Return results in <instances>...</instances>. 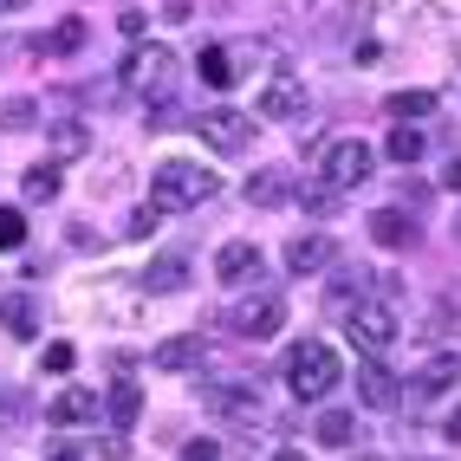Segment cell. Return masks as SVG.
<instances>
[{"label": "cell", "instance_id": "6da1fadb", "mask_svg": "<svg viewBox=\"0 0 461 461\" xmlns=\"http://www.w3.org/2000/svg\"><path fill=\"white\" fill-rule=\"evenodd\" d=\"M384 293H364L351 312H345V331H351V345L357 351H390L396 338H403V319H396V280H377Z\"/></svg>", "mask_w": 461, "mask_h": 461}, {"label": "cell", "instance_id": "7a4b0ae2", "mask_svg": "<svg viewBox=\"0 0 461 461\" xmlns=\"http://www.w3.org/2000/svg\"><path fill=\"white\" fill-rule=\"evenodd\" d=\"M214 195V169L208 163H189V157H169L157 163V182H149V208H202Z\"/></svg>", "mask_w": 461, "mask_h": 461}, {"label": "cell", "instance_id": "3957f363", "mask_svg": "<svg viewBox=\"0 0 461 461\" xmlns=\"http://www.w3.org/2000/svg\"><path fill=\"white\" fill-rule=\"evenodd\" d=\"M286 390L299 396V403H319V396H331V390H338V351L319 345V338L293 345V357H286Z\"/></svg>", "mask_w": 461, "mask_h": 461}, {"label": "cell", "instance_id": "277c9868", "mask_svg": "<svg viewBox=\"0 0 461 461\" xmlns=\"http://www.w3.org/2000/svg\"><path fill=\"white\" fill-rule=\"evenodd\" d=\"M280 325H286V299L280 293H248V299L228 305V331L234 338H273Z\"/></svg>", "mask_w": 461, "mask_h": 461}, {"label": "cell", "instance_id": "5b68a950", "mask_svg": "<svg viewBox=\"0 0 461 461\" xmlns=\"http://www.w3.org/2000/svg\"><path fill=\"white\" fill-rule=\"evenodd\" d=\"M124 85H131V91H149V98H169V85H176V52L137 40V52L124 59Z\"/></svg>", "mask_w": 461, "mask_h": 461}, {"label": "cell", "instance_id": "8992f818", "mask_svg": "<svg viewBox=\"0 0 461 461\" xmlns=\"http://www.w3.org/2000/svg\"><path fill=\"white\" fill-rule=\"evenodd\" d=\"M371 169H377V157L357 137H345V143L325 149V182H331V189H357V182H371Z\"/></svg>", "mask_w": 461, "mask_h": 461}, {"label": "cell", "instance_id": "52a82bcc", "mask_svg": "<svg viewBox=\"0 0 461 461\" xmlns=\"http://www.w3.org/2000/svg\"><path fill=\"white\" fill-rule=\"evenodd\" d=\"M195 137H202L208 149H221V157H240V149L254 143V124H248V117H240V111H202Z\"/></svg>", "mask_w": 461, "mask_h": 461}, {"label": "cell", "instance_id": "ba28073f", "mask_svg": "<svg viewBox=\"0 0 461 461\" xmlns=\"http://www.w3.org/2000/svg\"><path fill=\"white\" fill-rule=\"evenodd\" d=\"M305 104H312V91H305V78H267V85H260V117H273V124H286V117H299Z\"/></svg>", "mask_w": 461, "mask_h": 461}, {"label": "cell", "instance_id": "9c48e42d", "mask_svg": "<svg viewBox=\"0 0 461 461\" xmlns=\"http://www.w3.org/2000/svg\"><path fill=\"white\" fill-rule=\"evenodd\" d=\"M0 331L7 338H40V293H26V286L0 293Z\"/></svg>", "mask_w": 461, "mask_h": 461}, {"label": "cell", "instance_id": "30bf717a", "mask_svg": "<svg viewBox=\"0 0 461 461\" xmlns=\"http://www.w3.org/2000/svg\"><path fill=\"white\" fill-rule=\"evenodd\" d=\"M208 410L228 416V422H260V416H267L254 384H214V390H208Z\"/></svg>", "mask_w": 461, "mask_h": 461}, {"label": "cell", "instance_id": "8fae6325", "mask_svg": "<svg viewBox=\"0 0 461 461\" xmlns=\"http://www.w3.org/2000/svg\"><path fill=\"white\" fill-rule=\"evenodd\" d=\"M461 384V357L455 351H442V357H429L422 371L410 377V390H416V403H436V396H448Z\"/></svg>", "mask_w": 461, "mask_h": 461}, {"label": "cell", "instance_id": "7c38bea8", "mask_svg": "<svg viewBox=\"0 0 461 461\" xmlns=\"http://www.w3.org/2000/svg\"><path fill=\"white\" fill-rule=\"evenodd\" d=\"M357 396H364V410H396V403H403V384H396L377 357H364V371H357Z\"/></svg>", "mask_w": 461, "mask_h": 461}, {"label": "cell", "instance_id": "4fadbf2b", "mask_svg": "<svg viewBox=\"0 0 461 461\" xmlns=\"http://www.w3.org/2000/svg\"><path fill=\"white\" fill-rule=\"evenodd\" d=\"M254 273H260V248H254V240H228V248L214 254V280H221V286H240V280H254Z\"/></svg>", "mask_w": 461, "mask_h": 461}, {"label": "cell", "instance_id": "5bb4252c", "mask_svg": "<svg viewBox=\"0 0 461 461\" xmlns=\"http://www.w3.org/2000/svg\"><path fill=\"white\" fill-rule=\"evenodd\" d=\"M364 228H371V240H377V248H410V240H416V221H410V214L403 208H377L371 214V221H364Z\"/></svg>", "mask_w": 461, "mask_h": 461}, {"label": "cell", "instance_id": "9a60e30c", "mask_svg": "<svg viewBox=\"0 0 461 461\" xmlns=\"http://www.w3.org/2000/svg\"><path fill=\"white\" fill-rule=\"evenodd\" d=\"M189 286V254H157L143 267V293H182Z\"/></svg>", "mask_w": 461, "mask_h": 461}, {"label": "cell", "instance_id": "2e32d148", "mask_svg": "<svg viewBox=\"0 0 461 461\" xmlns=\"http://www.w3.org/2000/svg\"><path fill=\"white\" fill-rule=\"evenodd\" d=\"M208 357V338H163L157 345V371H195Z\"/></svg>", "mask_w": 461, "mask_h": 461}, {"label": "cell", "instance_id": "e0dca14e", "mask_svg": "<svg viewBox=\"0 0 461 461\" xmlns=\"http://www.w3.org/2000/svg\"><path fill=\"white\" fill-rule=\"evenodd\" d=\"M91 416H104L98 390H59L52 396V422H91Z\"/></svg>", "mask_w": 461, "mask_h": 461}, {"label": "cell", "instance_id": "ac0fdd59", "mask_svg": "<svg viewBox=\"0 0 461 461\" xmlns=\"http://www.w3.org/2000/svg\"><path fill=\"white\" fill-rule=\"evenodd\" d=\"M104 410H111V429L124 436V429H137V416H143V390L137 384H111L104 390Z\"/></svg>", "mask_w": 461, "mask_h": 461}, {"label": "cell", "instance_id": "d6986e66", "mask_svg": "<svg viewBox=\"0 0 461 461\" xmlns=\"http://www.w3.org/2000/svg\"><path fill=\"white\" fill-rule=\"evenodd\" d=\"M286 267H293V273H319V267H331V234H299L293 248H286Z\"/></svg>", "mask_w": 461, "mask_h": 461}, {"label": "cell", "instance_id": "ffe728a7", "mask_svg": "<svg viewBox=\"0 0 461 461\" xmlns=\"http://www.w3.org/2000/svg\"><path fill=\"white\" fill-rule=\"evenodd\" d=\"M59 189H66L59 163H33V169L20 176V195H26V202H59Z\"/></svg>", "mask_w": 461, "mask_h": 461}, {"label": "cell", "instance_id": "44dd1931", "mask_svg": "<svg viewBox=\"0 0 461 461\" xmlns=\"http://www.w3.org/2000/svg\"><path fill=\"white\" fill-rule=\"evenodd\" d=\"M195 72H202V85H208V91H228V85H234V52H228V46H202Z\"/></svg>", "mask_w": 461, "mask_h": 461}, {"label": "cell", "instance_id": "7402d4cb", "mask_svg": "<svg viewBox=\"0 0 461 461\" xmlns=\"http://www.w3.org/2000/svg\"><path fill=\"white\" fill-rule=\"evenodd\" d=\"M46 143H52V163H72V157H85V149H91V131L66 117V124H52V131H46Z\"/></svg>", "mask_w": 461, "mask_h": 461}, {"label": "cell", "instance_id": "603a6c76", "mask_svg": "<svg viewBox=\"0 0 461 461\" xmlns=\"http://www.w3.org/2000/svg\"><path fill=\"white\" fill-rule=\"evenodd\" d=\"M384 111L396 117V124H410V117H429V111H436V91H390Z\"/></svg>", "mask_w": 461, "mask_h": 461}, {"label": "cell", "instance_id": "cb8c5ba5", "mask_svg": "<svg viewBox=\"0 0 461 461\" xmlns=\"http://www.w3.org/2000/svg\"><path fill=\"white\" fill-rule=\"evenodd\" d=\"M85 40H91V26H85V20L72 14V20H59V26H52V33L40 40V52H78Z\"/></svg>", "mask_w": 461, "mask_h": 461}, {"label": "cell", "instance_id": "d4e9b609", "mask_svg": "<svg viewBox=\"0 0 461 461\" xmlns=\"http://www.w3.org/2000/svg\"><path fill=\"white\" fill-rule=\"evenodd\" d=\"M357 436V422H351V410H325L319 416V442H331V448H345Z\"/></svg>", "mask_w": 461, "mask_h": 461}, {"label": "cell", "instance_id": "484cf974", "mask_svg": "<svg viewBox=\"0 0 461 461\" xmlns=\"http://www.w3.org/2000/svg\"><path fill=\"white\" fill-rule=\"evenodd\" d=\"M422 143H429V137L403 124V131H390V143H384V157H390V163H416V157H422Z\"/></svg>", "mask_w": 461, "mask_h": 461}, {"label": "cell", "instance_id": "4316f807", "mask_svg": "<svg viewBox=\"0 0 461 461\" xmlns=\"http://www.w3.org/2000/svg\"><path fill=\"white\" fill-rule=\"evenodd\" d=\"M20 248H26V214L0 208V254H20Z\"/></svg>", "mask_w": 461, "mask_h": 461}, {"label": "cell", "instance_id": "83f0119b", "mask_svg": "<svg viewBox=\"0 0 461 461\" xmlns=\"http://www.w3.org/2000/svg\"><path fill=\"white\" fill-rule=\"evenodd\" d=\"M33 98H7V104H0V131H26V124H33Z\"/></svg>", "mask_w": 461, "mask_h": 461}, {"label": "cell", "instance_id": "f1b7e54d", "mask_svg": "<svg viewBox=\"0 0 461 461\" xmlns=\"http://www.w3.org/2000/svg\"><path fill=\"white\" fill-rule=\"evenodd\" d=\"M248 202H254V208H280V202H286V189H280L273 176H254V182H248Z\"/></svg>", "mask_w": 461, "mask_h": 461}, {"label": "cell", "instance_id": "f546056e", "mask_svg": "<svg viewBox=\"0 0 461 461\" xmlns=\"http://www.w3.org/2000/svg\"><path fill=\"white\" fill-rule=\"evenodd\" d=\"M78 364V351L66 345V338H59V345H46V371H72Z\"/></svg>", "mask_w": 461, "mask_h": 461}, {"label": "cell", "instance_id": "4dcf8cb0", "mask_svg": "<svg viewBox=\"0 0 461 461\" xmlns=\"http://www.w3.org/2000/svg\"><path fill=\"white\" fill-rule=\"evenodd\" d=\"M149 228H157V208H137V214H131V221H124V234H131V240H143Z\"/></svg>", "mask_w": 461, "mask_h": 461}, {"label": "cell", "instance_id": "1f68e13d", "mask_svg": "<svg viewBox=\"0 0 461 461\" xmlns=\"http://www.w3.org/2000/svg\"><path fill=\"white\" fill-rule=\"evenodd\" d=\"M182 461H221V442H189V448H182Z\"/></svg>", "mask_w": 461, "mask_h": 461}, {"label": "cell", "instance_id": "d6a6232c", "mask_svg": "<svg viewBox=\"0 0 461 461\" xmlns=\"http://www.w3.org/2000/svg\"><path fill=\"white\" fill-rule=\"evenodd\" d=\"M299 202H305V208H319V214H331V202H338V195H331V189H305Z\"/></svg>", "mask_w": 461, "mask_h": 461}, {"label": "cell", "instance_id": "836d02e7", "mask_svg": "<svg viewBox=\"0 0 461 461\" xmlns=\"http://www.w3.org/2000/svg\"><path fill=\"white\" fill-rule=\"evenodd\" d=\"M442 189H461V157H455V163L442 169Z\"/></svg>", "mask_w": 461, "mask_h": 461}, {"label": "cell", "instance_id": "e575fe53", "mask_svg": "<svg viewBox=\"0 0 461 461\" xmlns=\"http://www.w3.org/2000/svg\"><path fill=\"white\" fill-rule=\"evenodd\" d=\"M267 461H305V448H293V442H286V448H273Z\"/></svg>", "mask_w": 461, "mask_h": 461}, {"label": "cell", "instance_id": "d590c367", "mask_svg": "<svg viewBox=\"0 0 461 461\" xmlns=\"http://www.w3.org/2000/svg\"><path fill=\"white\" fill-rule=\"evenodd\" d=\"M52 461H85V455H78L72 442H59V448H52Z\"/></svg>", "mask_w": 461, "mask_h": 461}, {"label": "cell", "instance_id": "8d00e7d4", "mask_svg": "<svg viewBox=\"0 0 461 461\" xmlns=\"http://www.w3.org/2000/svg\"><path fill=\"white\" fill-rule=\"evenodd\" d=\"M448 442H461V410H455V416H448Z\"/></svg>", "mask_w": 461, "mask_h": 461}, {"label": "cell", "instance_id": "74e56055", "mask_svg": "<svg viewBox=\"0 0 461 461\" xmlns=\"http://www.w3.org/2000/svg\"><path fill=\"white\" fill-rule=\"evenodd\" d=\"M20 7H26V0H0V14H20Z\"/></svg>", "mask_w": 461, "mask_h": 461}, {"label": "cell", "instance_id": "f35d334b", "mask_svg": "<svg viewBox=\"0 0 461 461\" xmlns=\"http://www.w3.org/2000/svg\"><path fill=\"white\" fill-rule=\"evenodd\" d=\"M357 461H384V455H357Z\"/></svg>", "mask_w": 461, "mask_h": 461}]
</instances>
